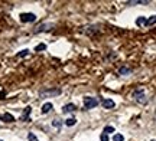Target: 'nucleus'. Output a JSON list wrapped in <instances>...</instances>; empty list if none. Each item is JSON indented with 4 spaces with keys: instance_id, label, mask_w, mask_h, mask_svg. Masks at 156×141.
<instances>
[{
    "instance_id": "obj_22",
    "label": "nucleus",
    "mask_w": 156,
    "mask_h": 141,
    "mask_svg": "<svg viewBox=\"0 0 156 141\" xmlns=\"http://www.w3.org/2000/svg\"><path fill=\"white\" fill-rule=\"evenodd\" d=\"M100 140H101V141H108V135L103 132V134H101V137H100Z\"/></svg>"
},
{
    "instance_id": "obj_21",
    "label": "nucleus",
    "mask_w": 156,
    "mask_h": 141,
    "mask_svg": "<svg viewBox=\"0 0 156 141\" xmlns=\"http://www.w3.org/2000/svg\"><path fill=\"white\" fill-rule=\"evenodd\" d=\"M52 125H54V127H56V128L59 130V127H61V123H59V120H54V123H52Z\"/></svg>"
},
{
    "instance_id": "obj_8",
    "label": "nucleus",
    "mask_w": 156,
    "mask_h": 141,
    "mask_svg": "<svg viewBox=\"0 0 156 141\" xmlns=\"http://www.w3.org/2000/svg\"><path fill=\"white\" fill-rule=\"evenodd\" d=\"M31 107H26L25 108V112H23V115L20 117V121H25V123H28L29 121V114H31Z\"/></svg>"
},
{
    "instance_id": "obj_20",
    "label": "nucleus",
    "mask_w": 156,
    "mask_h": 141,
    "mask_svg": "<svg viewBox=\"0 0 156 141\" xmlns=\"http://www.w3.org/2000/svg\"><path fill=\"white\" fill-rule=\"evenodd\" d=\"M28 53H29V51H28V49H25V51L19 52V53H17V56H19V58H22V56H26Z\"/></svg>"
},
{
    "instance_id": "obj_19",
    "label": "nucleus",
    "mask_w": 156,
    "mask_h": 141,
    "mask_svg": "<svg viewBox=\"0 0 156 141\" xmlns=\"http://www.w3.org/2000/svg\"><path fill=\"white\" fill-rule=\"evenodd\" d=\"M110 132H114V128L113 127H106L104 128V134H110Z\"/></svg>"
},
{
    "instance_id": "obj_7",
    "label": "nucleus",
    "mask_w": 156,
    "mask_h": 141,
    "mask_svg": "<svg viewBox=\"0 0 156 141\" xmlns=\"http://www.w3.org/2000/svg\"><path fill=\"white\" fill-rule=\"evenodd\" d=\"M103 107H104L106 109H111V108L116 107V104H114L113 99H104V101H103Z\"/></svg>"
},
{
    "instance_id": "obj_15",
    "label": "nucleus",
    "mask_w": 156,
    "mask_h": 141,
    "mask_svg": "<svg viewBox=\"0 0 156 141\" xmlns=\"http://www.w3.org/2000/svg\"><path fill=\"white\" fill-rule=\"evenodd\" d=\"M75 123H77V120H75V118H68V120L65 121V125L72 127V125H75Z\"/></svg>"
},
{
    "instance_id": "obj_18",
    "label": "nucleus",
    "mask_w": 156,
    "mask_h": 141,
    "mask_svg": "<svg viewBox=\"0 0 156 141\" xmlns=\"http://www.w3.org/2000/svg\"><path fill=\"white\" fill-rule=\"evenodd\" d=\"M28 140H29V141H38L36 135H35V134H32V132H29V134H28Z\"/></svg>"
},
{
    "instance_id": "obj_17",
    "label": "nucleus",
    "mask_w": 156,
    "mask_h": 141,
    "mask_svg": "<svg viewBox=\"0 0 156 141\" xmlns=\"http://www.w3.org/2000/svg\"><path fill=\"white\" fill-rule=\"evenodd\" d=\"M113 141H124V137H123L121 134H114Z\"/></svg>"
},
{
    "instance_id": "obj_9",
    "label": "nucleus",
    "mask_w": 156,
    "mask_h": 141,
    "mask_svg": "<svg viewBox=\"0 0 156 141\" xmlns=\"http://www.w3.org/2000/svg\"><path fill=\"white\" fill-rule=\"evenodd\" d=\"M75 109H77V107H75L74 104H66V105L62 108V112H64V114H66V112H74Z\"/></svg>"
},
{
    "instance_id": "obj_3",
    "label": "nucleus",
    "mask_w": 156,
    "mask_h": 141,
    "mask_svg": "<svg viewBox=\"0 0 156 141\" xmlns=\"http://www.w3.org/2000/svg\"><path fill=\"white\" fill-rule=\"evenodd\" d=\"M133 97H135V99L139 102V104H146L147 102V99H146V97H145V92L142 91V89H137V91H135V94H133Z\"/></svg>"
},
{
    "instance_id": "obj_23",
    "label": "nucleus",
    "mask_w": 156,
    "mask_h": 141,
    "mask_svg": "<svg viewBox=\"0 0 156 141\" xmlns=\"http://www.w3.org/2000/svg\"><path fill=\"white\" fill-rule=\"evenodd\" d=\"M152 141H156V140H152Z\"/></svg>"
},
{
    "instance_id": "obj_5",
    "label": "nucleus",
    "mask_w": 156,
    "mask_h": 141,
    "mask_svg": "<svg viewBox=\"0 0 156 141\" xmlns=\"http://www.w3.org/2000/svg\"><path fill=\"white\" fill-rule=\"evenodd\" d=\"M54 29V23H42V25H39L36 29H35V33H40V32H48Z\"/></svg>"
},
{
    "instance_id": "obj_2",
    "label": "nucleus",
    "mask_w": 156,
    "mask_h": 141,
    "mask_svg": "<svg viewBox=\"0 0 156 141\" xmlns=\"http://www.w3.org/2000/svg\"><path fill=\"white\" fill-rule=\"evenodd\" d=\"M97 105H98V101L96 98H91V97H85L84 98V107H85V109L96 108Z\"/></svg>"
},
{
    "instance_id": "obj_4",
    "label": "nucleus",
    "mask_w": 156,
    "mask_h": 141,
    "mask_svg": "<svg viewBox=\"0 0 156 141\" xmlns=\"http://www.w3.org/2000/svg\"><path fill=\"white\" fill-rule=\"evenodd\" d=\"M19 17H20V22H23V23H32L36 20V16L33 13H22Z\"/></svg>"
},
{
    "instance_id": "obj_16",
    "label": "nucleus",
    "mask_w": 156,
    "mask_h": 141,
    "mask_svg": "<svg viewBox=\"0 0 156 141\" xmlns=\"http://www.w3.org/2000/svg\"><path fill=\"white\" fill-rule=\"evenodd\" d=\"M45 49H46V45H45V43H40V45H38L36 48H35L36 52H39V51H45Z\"/></svg>"
},
{
    "instance_id": "obj_12",
    "label": "nucleus",
    "mask_w": 156,
    "mask_h": 141,
    "mask_svg": "<svg viewBox=\"0 0 156 141\" xmlns=\"http://www.w3.org/2000/svg\"><path fill=\"white\" fill-rule=\"evenodd\" d=\"M146 20H147L146 17L140 16V17H139V19L136 20V25H137V26H143V25H146Z\"/></svg>"
},
{
    "instance_id": "obj_11",
    "label": "nucleus",
    "mask_w": 156,
    "mask_h": 141,
    "mask_svg": "<svg viewBox=\"0 0 156 141\" xmlns=\"http://www.w3.org/2000/svg\"><path fill=\"white\" fill-rule=\"evenodd\" d=\"M156 23V14L155 16H150L147 20H146V26H152V25H155Z\"/></svg>"
},
{
    "instance_id": "obj_13",
    "label": "nucleus",
    "mask_w": 156,
    "mask_h": 141,
    "mask_svg": "<svg viewBox=\"0 0 156 141\" xmlns=\"http://www.w3.org/2000/svg\"><path fill=\"white\" fill-rule=\"evenodd\" d=\"M147 0H135V2H127V5H147Z\"/></svg>"
},
{
    "instance_id": "obj_10",
    "label": "nucleus",
    "mask_w": 156,
    "mask_h": 141,
    "mask_svg": "<svg viewBox=\"0 0 156 141\" xmlns=\"http://www.w3.org/2000/svg\"><path fill=\"white\" fill-rule=\"evenodd\" d=\"M51 109H52V104H51V102H46V104L42 105V109H40V111H42V114H48Z\"/></svg>"
},
{
    "instance_id": "obj_6",
    "label": "nucleus",
    "mask_w": 156,
    "mask_h": 141,
    "mask_svg": "<svg viewBox=\"0 0 156 141\" xmlns=\"http://www.w3.org/2000/svg\"><path fill=\"white\" fill-rule=\"evenodd\" d=\"M0 120L5 121V123H15V117H13L12 114L6 112V114H3L2 117H0Z\"/></svg>"
},
{
    "instance_id": "obj_1",
    "label": "nucleus",
    "mask_w": 156,
    "mask_h": 141,
    "mask_svg": "<svg viewBox=\"0 0 156 141\" xmlns=\"http://www.w3.org/2000/svg\"><path fill=\"white\" fill-rule=\"evenodd\" d=\"M61 94V89L58 88H49V89H42L39 92V97L40 98H51V97H56Z\"/></svg>"
},
{
    "instance_id": "obj_14",
    "label": "nucleus",
    "mask_w": 156,
    "mask_h": 141,
    "mask_svg": "<svg viewBox=\"0 0 156 141\" xmlns=\"http://www.w3.org/2000/svg\"><path fill=\"white\" fill-rule=\"evenodd\" d=\"M130 72H131V70H130L129 68H120V70H119L120 75H129Z\"/></svg>"
},
{
    "instance_id": "obj_24",
    "label": "nucleus",
    "mask_w": 156,
    "mask_h": 141,
    "mask_svg": "<svg viewBox=\"0 0 156 141\" xmlns=\"http://www.w3.org/2000/svg\"><path fill=\"white\" fill-rule=\"evenodd\" d=\"M0 141H2V140H0Z\"/></svg>"
}]
</instances>
